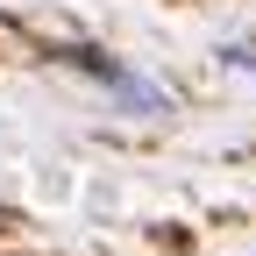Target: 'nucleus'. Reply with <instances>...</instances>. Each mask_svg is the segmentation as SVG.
<instances>
[{"label":"nucleus","instance_id":"2","mask_svg":"<svg viewBox=\"0 0 256 256\" xmlns=\"http://www.w3.org/2000/svg\"><path fill=\"white\" fill-rule=\"evenodd\" d=\"M220 57H228L235 72H256V43H235V50H220Z\"/></svg>","mask_w":256,"mask_h":256},{"label":"nucleus","instance_id":"1","mask_svg":"<svg viewBox=\"0 0 256 256\" xmlns=\"http://www.w3.org/2000/svg\"><path fill=\"white\" fill-rule=\"evenodd\" d=\"M57 57H64V64H78V72H92L107 92H121V100L136 107V114L171 107V92H164V86H150V78H136V72H121V64H114V57H100V50H57Z\"/></svg>","mask_w":256,"mask_h":256}]
</instances>
